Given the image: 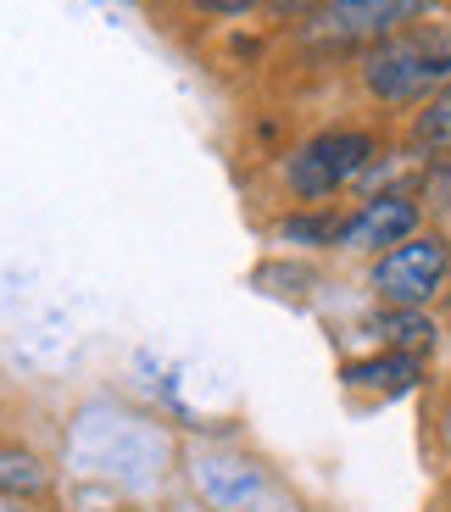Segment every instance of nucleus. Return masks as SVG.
<instances>
[{
    "instance_id": "obj_1",
    "label": "nucleus",
    "mask_w": 451,
    "mask_h": 512,
    "mask_svg": "<svg viewBox=\"0 0 451 512\" xmlns=\"http://www.w3.org/2000/svg\"><path fill=\"white\" fill-rule=\"evenodd\" d=\"M357 78L368 101L379 106H424L429 95H440L451 84V28L418 23L379 39V45L362 51Z\"/></svg>"
},
{
    "instance_id": "obj_2",
    "label": "nucleus",
    "mask_w": 451,
    "mask_h": 512,
    "mask_svg": "<svg viewBox=\"0 0 451 512\" xmlns=\"http://www.w3.org/2000/svg\"><path fill=\"white\" fill-rule=\"evenodd\" d=\"M379 134L374 128H318L301 145H290L279 162V184L296 206H335V195H346L351 184H362V173L379 162Z\"/></svg>"
},
{
    "instance_id": "obj_3",
    "label": "nucleus",
    "mask_w": 451,
    "mask_h": 512,
    "mask_svg": "<svg viewBox=\"0 0 451 512\" xmlns=\"http://www.w3.org/2000/svg\"><path fill=\"white\" fill-rule=\"evenodd\" d=\"M440 0H329L312 17L296 23V45L318 56L335 51H368L379 39L401 34V28H418Z\"/></svg>"
},
{
    "instance_id": "obj_4",
    "label": "nucleus",
    "mask_w": 451,
    "mask_h": 512,
    "mask_svg": "<svg viewBox=\"0 0 451 512\" xmlns=\"http://www.w3.org/2000/svg\"><path fill=\"white\" fill-rule=\"evenodd\" d=\"M451 290V234L446 229H418L407 245L368 262V295L374 307H413L435 312Z\"/></svg>"
},
{
    "instance_id": "obj_5",
    "label": "nucleus",
    "mask_w": 451,
    "mask_h": 512,
    "mask_svg": "<svg viewBox=\"0 0 451 512\" xmlns=\"http://www.w3.org/2000/svg\"><path fill=\"white\" fill-rule=\"evenodd\" d=\"M418 229H424V206H418L413 190H374V195H362V201L346 212L335 251H340V256H362V262H374V256H385V251H396V245H407Z\"/></svg>"
},
{
    "instance_id": "obj_6",
    "label": "nucleus",
    "mask_w": 451,
    "mask_h": 512,
    "mask_svg": "<svg viewBox=\"0 0 451 512\" xmlns=\"http://www.w3.org/2000/svg\"><path fill=\"white\" fill-rule=\"evenodd\" d=\"M429 379V357H413V351H362V357L340 362V390L351 401H401L424 390Z\"/></svg>"
},
{
    "instance_id": "obj_7",
    "label": "nucleus",
    "mask_w": 451,
    "mask_h": 512,
    "mask_svg": "<svg viewBox=\"0 0 451 512\" xmlns=\"http://www.w3.org/2000/svg\"><path fill=\"white\" fill-rule=\"evenodd\" d=\"M368 351H413V357H435L440 351V318L413 307H374L357 323Z\"/></svg>"
},
{
    "instance_id": "obj_8",
    "label": "nucleus",
    "mask_w": 451,
    "mask_h": 512,
    "mask_svg": "<svg viewBox=\"0 0 451 512\" xmlns=\"http://www.w3.org/2000/svg\"><path fill=\"white\" fill-rule=\"evenodd\" d=\"M51 490H56L51 462L39 457L34 446H23V440H0V496L39 507V501H51Z\"/></svg>"
},
{
    "instance_id": "obj_9",
    "label": "nucleus",
    "mask_w": 451,
    "mask_h": 512,
    "mask_svg": "<svg viewBox=\"0 0 451 512\" xmlns=\"http://www.w3.org/2000/svg\"><path fill=\"white\" fill-rule=\"evenodd\" d=\"M340 223H346L340 206H290V212L273 223V240L290 245V251H335Z\"/></svg>"
},
{
    "instance_id": "obj_10",
    "label": "nucleus",
    "mask_w": 451,
    "mask_h": 512,
    "mask_svg": "<svg viewBox=\"0 0 451 512\" xmlns=\"http://www.w3.org/2000/svg\"><path fill=\"white\" fill-rule=\"evenodd\" d=\"M407 140H413V156H451V84L413 112Z\"/></svg>"
},
{
    "instance_id": "obj_11",
    "label": "nucleus",
    "mask_w": 451,
    "mask_h": 512,
    "mask_svg": "<svg viewBox=\"0 0 451 512\" xmlns=\"http://www.w3.org/2000/svg\"><path fill=\"white\" fill-rule=\"evenodd\" d=\"M268 6V17H290V23H301V17H312L318 6H329V0H262Z\"/></svg>"
},
{
    "instance_id": "obj_12",
    "label": "nucleus",
    "mask_w": 451,
    "mask_h": 512,
    "mask_svg": "<svg viewBox=\"0 0 451 512\" xmlns=\"http://www.w3.org/2000/svg\"><path fill=\"white\" fill-rule=\"evenodd\" d=\"M201 12H223V17H234V12H245V6H262V0H195Z\"/></svg>"
},
{
    "instance_id": "obj_13",
    "label": "nucleus",
    "mask_w": 451,
    "mask_h": 512,
    "mask_svg": "<svg viewBox=\"0 0 451 512\" xmlns=\"http://www.w3.org/2000/svg\"><path fill=\"white\" fill-rule=\"evenodd\" d=\"M440 307H451V290H446V301H440Z\"/></svg>"
}]
</instances>
